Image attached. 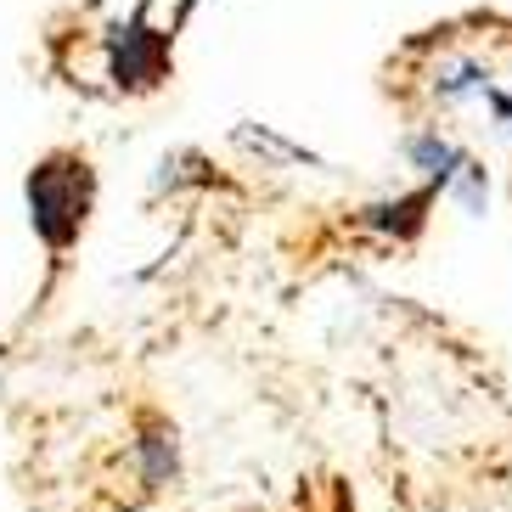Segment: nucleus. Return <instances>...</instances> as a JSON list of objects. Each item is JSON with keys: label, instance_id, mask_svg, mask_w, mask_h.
<instances>
[{"label": "nucleus", "instance_id": "39448f33", "mask_svg": "<svg viewBox=\"0 0 512 512\" xmlns=\"http://www.w3.org/2000/svg\"><path fill=\"white\" fill-rule=\"evenodd\" d=\"M400 158H406V169H417V181L434 186L439 197L451 192V181L473 164V152H467L451 130H439V124H411L406 136H400Z\"/></svg>", "mask_w": 512, "mask_h": 512}, {"label": "nucleus", "instance_id": "423d86ee", "mask_svg": "<svg viewBox=\"0 0 512 512\" xmlns=\"http://www.w3.org/2000/svg\"><path fill=\"white\" fill-rule=\"evenodd\" d=\"M496 85H490V68H484L479 57H439L434 68H428V96H434L439 107H462L473 102V96H490Z\"/></svg>", "mask_w": 512, "mask_h": 512}, {"label": "nucleus", "instance_id": "f257e3e1", "mask_svg": "<svg viewBox=\"0 0 512 512\" xmlns=\"http://www.w3.org/2000/svg\"><path fill=\"white\" fill-rule=\"evenodd\" d=\"M23 203H29L34 237L46 242L51 259H62L85 237V226H91V214H96V164L74 147L46 152L29 169V181H23Z\"/></svg>", "mask_w": 512, "mask_h": 512}, {"label": "nucleus", "instance_id": "6e6552de", "mask_svg": "<svg viewBox=\"0 0 512 512\" xmlns=\"http://www.w3.org/2000/svg\"><path fill=\"white\" fill-rule=\"evenodd\" d=\"M484 107H490V124L512 136V91H501V85H496V91L484 96Z\"/></svg>", "mask_w": 512, "mask_h": 512}, {"label": "nucleus", "instance_id": "f03ea898", "mask_svg": "<svg viewBox=\"0 0 512 512\" xmlns=\"http://www.w3.org/2000/svg\"><path fill=\"white\" fill-rule=\"evenodd\" d=\"M169 74H175V29H152L147 6H136L107 34V79L124 96H147Z\"/></svg>", "mask_w": 512, "mask_h": 512}, {"label": "nucleus", "instance_id": "7ed1b4c3", "mask_svg": "<svg viewBox=\"0 0 512 512\" xmlns=\"http://www.w3.org/2000/svg\"><path fill=\"white\" fill-rule=\"evenodd\" d=\"M434 203H439V192L417 181V186H406V192L361 203V209H355V231H366V237H377V242H394V248H411V242H422V231L434 220Z\"/></svg>", "mask_w": 512, "mask_h": 512}, {"label": "nucleus", "instance_id": "0eeeda50", "mask_svg": "<svg viewBox=\"0 0 512 512\" xmlns=\"http://www.w3.org/2000/svg\"><path fill=\"white\" fill-rule=\"evenodd\" d=\"M445 197H451L467 220H484V214H490V169H484V158H473V164L451 181V192H445Z\"/></svg>", "mask_w": 512, "mask_h": 512}, {"label": "nucleus", "instance_id": "1a4fd4ad", "mask_svg": "<svg viewBox=\"0 0 512 512\" xmlns=\"http://www.w3.org/2000/svg\"><path fill=\"white\" fill-rule=\"evenodd\" d=\"M197 6H203V0H181V6H175V34H181L186 23H192V12H197Z\"/></svg>", "mask_w": 512, "mask_h": 512}, {"label": "nucleus", "instance_id": "20e7f679", "mask_svg": "<svg viewBox=\"0 0 512 512\" xmlns=\"http://www.w3.org/2000/svg\"><path fill=\"white\" fill-rule=\"evenodd\" d=\"M130 462H136V484L147 496L169 490V484H181V428L158 411H141L136 417V434H130Z\"/></svg>", "mask_w": 512, "mask_h": 512}]
</instances>
